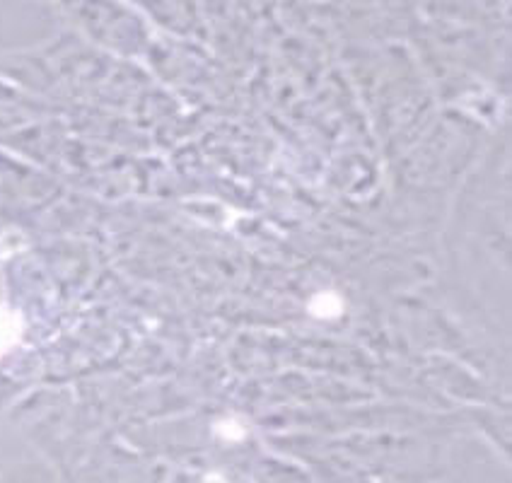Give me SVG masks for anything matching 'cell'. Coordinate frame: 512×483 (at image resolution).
<instances>
[{
    "label": "cell",
    "instance_id": "1",
    "mask_svg": "<svg viewBox=\"0 0 512 483\" xmlns=\"http://www.w3.org/2000/svg\"><path fill=\"white\" fill-rule=\"evenodd\" d=\"M22 339V317L8 307H0V356Z\"/></svg>",
    "mask_w": 512,
    "mask_h": 483
},
{
    "label": "cell",
    "instance_id": "2",
    "mask_svg": "<svg viewBox=\"0 0 512 483\" xmlns=\"http://www.w3.org/2000/svg\"><path fill=\"white\" fill-rule=\"evenodd\" d=\"M310 310L317 317H336V314H341V300L334 293H319L312 298Z\"/></svg>",
    "mask_w": 512,
    "mask_h": 483
}]
</instances>
